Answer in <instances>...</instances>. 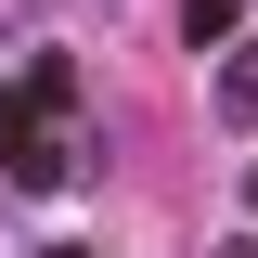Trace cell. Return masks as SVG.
I'll return each instance as SVG.
<instances>
[{
	"label": "cell",
	"mask_w": 258,
	"mask_h": 258,
	"mask_svg": "<svg viewBox=\"0 0 258 258\" xmlns=\"http://www.w3.org/2000/svg\"><path fill=\"white\" fill-rule=\"evenodd\" d=\"M78 155H91V142H78V64L39 52L26 78L0 91V181H13V194H64Z\"/></svg>",
	"instance_id": "obj_1"
},
{
	"label": "cell",
	"mask_w": 258,
	"mask_h": 258,
	"mask_svg": "<svg viewBox=\"0 0 258 258\" xmlns=\"http://www.w3.org/2000/svg\"><path fill=\"white\" fill-rule=\"evenodd\" d=\"M220 116L258 129V39H232V64H220Z\"/></svg>",
	"instance_id": "obj_2"
},
{
	"label": "cell",
	"mask_w": 258,
	"mask_h": 258,
	"mask_svg": "<svg viewBox=\"0 0 258 258\" xmlns=\"http://www.w3.org/2000/svg\"><path fill=\"white\" fill-rule=\"evenodd\" d=\"M181 39H194V52H207V39H232V0H194V13H181Z\"/></svg>",
	"instance_id": "obj_3"
},
{
	"label": "cell",
	"mask_w": 258,
	"mask_h": 258,
	"mask_svg": "<svg viewBox=\"0 0 258 258\" xmlns=\"http://www.w3.org/2000/svg\"><path fill=\"white\" fill-rule=\"evenodd\" d=\"M245 207H258V168H245Z\"/></svg>",
	"instance_id": "obj_4"
},
{
	"label": "cell",
	"mask_w": 258,
	"mask_h": 258,
	"mask_svg": "<svg viewBox=\"0 0 258 258\" xmlns=\"http://www.w3.org/2000/svg\"><path fill=\"white\" fill-rule=\"evenodd\" d=\"M52 258H78V245H52Z\"/></svg>",
	"instance_id": "obj_5"
}]
</instances>
